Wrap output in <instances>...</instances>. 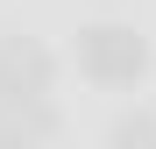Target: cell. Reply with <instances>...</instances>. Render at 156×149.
<instances>
[{
	"mask_svg": "<svg viewBox=\"0 0 156 149\" xmlns=\"http://www.w3.org/2000/svg\"><path fill=\"white\" fill-rule=\"evenodd\" d=\"M107 149H156V121L149 114H121L114 135H107Z\"/></svg>",
	"mask_w": 156,
	"mask_h": 149,
	"instance_id": "3957f363",
	"label": "cell"
},
{
	"mask_svg": "<svg viewBox=\"0 0 156 149\" xmlns=\"http://www.w3.org/2000/svg\"><path fill=\"white\" fill-rule=\"evenodd\" d=\"M78 71L92 85H135L149 71V43L128 21H92V29H78Z\"/></svg>",
	"mask_w": 156,
	"mask_h": 149,
	"instance_id": "6da1fadb",
	"label": "cell"
},
{
	"mask_svg": "<svg viewBox=\"0 0 156 149\" xmlns=\"http://www.w3.org/2000/svg\"><path fill=\"white\" fill-rule=\"evenodd\" d=\"M43 85H50V50L0 36V92H43Z\"/></svg>",
	"mask_w": 156,
	"mask_h": 149,
	"instance_id": "7a4b0ae2",
	"label": "cell"
}]
</instances>
